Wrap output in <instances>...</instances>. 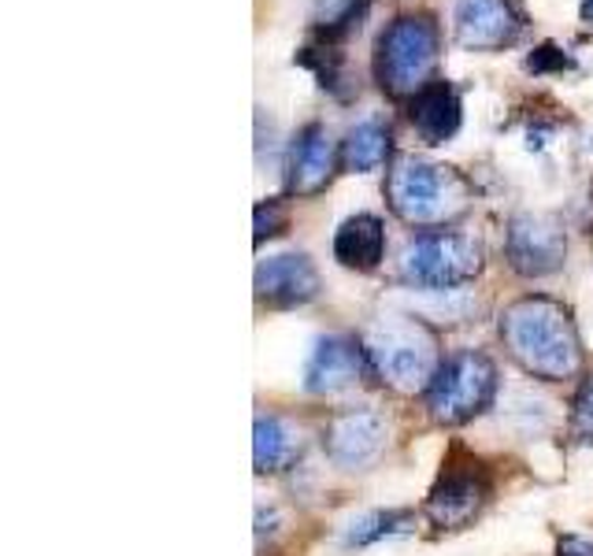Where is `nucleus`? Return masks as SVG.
Here are the masks:
<instances>
[{"label":"nucleus","mask_w":593,"mask_h":556,"mask_svg":"<svg viewBox=\"0 0 593 556\" xmlns=\"http://www.w3.org/2000/svg\"><path fill=\"white\" fill-rule=\"evenodd\" d=\"M501 338L527 375L563 383L582 371V341L571 311L552 297H520L504 308Z\"/></svg>","instance_id":"1"},{"label":"nucleus","mask_w":593,"mask_h":556,"mask_svg":"<svg viewBox=\"0 0 593 556\" xmlns=\"http://www.w3.org/2000/svg\"><path fill=\"white\" fill-rule=\"evenodd\" d=\"M367 364L397 394H426L442 371V353L431 327L420 319L386 316L375 319L364 334Z\"/></svg>","instance_id":"2"},{"label":"nucleus","mask_w":593,"mask_h":556,"mask_svg":"<svg viewBox=\"0 0 593 556\" xmlns=\"http://www.w3.org/2000/svg\"><path fill=\"white\" fill-rule=\"evenodd\" d=\"M386 197L408 227H445L468 212L471 185L445 163L401 160L386 179Z\"/></svg>","instance_id":"3"},{"label":"nucleus","mask_w":593,"mask_h":556,"mask_svg":"<svg viewBox=\"0 0 593 556\" xmlns=\"http://www.w3.org/2000/svg\"><path fill=\"white\" fill-rule=\"evenodd\" d=\"M493 394H498V367L490 364V356L456 353L445 360L426 389V412L442 427H460L482 416Z\"/></svg>","instance_id":"4"},{"label":"nucleus","mask_w":593,"mask_h":556,"mask_svg":"<svg viewBox=\"0 0 593 556\" xmlns=\"http://www.w3.org/2000/svg\"><path fill=\"white\" fill-rule=\"evenodd\" d=\"M437 60V31L431 19L404 15L390 23V31L378 37L375 48V75L383 90L397 97L420 93Z\"/></svg>","instance_id":"5"},{"label":"nucleus","mask_w":593,"mask_h":556,"mask_svg":"<svg viewBox=\"0 0 593 556\" xmlns=\"http://www.w3.org/2000/svg\"><path fill=\"white\" fill-rule=\"evenodd\" d=\"M482 271V249L475 238L434 230L412 238L401 252V279L423 290L464 286Z\"/></svg>","instance_id":"6"},{"label":"nucleus","mask_w":593,"mask_h":556,"mask_svg":"<svg viewBox=\"0 0 593 556\" xmlns=\"http://www.w3.org/2000/svg\"><path fill=\"white\" fill-rule=\"evenodd\" d=\"M490 497V479L479 461H449L426 497V520L437 531H464L482 512Z\"/></svg>","instance_id":"7"},{"label":"nucleus","mask_w":593,"mask_h":556,"mask_svg":"<svg viewBox=\"0 0 593 556\" xmlns=\"http://www.w3.org/2000/svg\"><path fill=\"white\" fill-rule=\"evenodd\" d=\"M504 252H509V263L515 275L523 279H541L552 275V271L563 268V257H568V238H563V227L552 216H534V212H523L509 223V234H504Z\"/></svg>","instance_id":"8"},{"label":"nucleus","mask_w":593,"mask_h":556,"mask_svg":"<svg viewBox=\"0 0 593 556\" xmlns=\"http://www.w3.org/2000/svg\"><path fill=\"white\" fill-rule=\"evenodd\" d=\"M323 445L338 467H349V472L367 467L386 449V419L375 408H345L327 423Z\"/></svg>","instance_id":"9"},{"label":"nucleus","mask_w":593,"mask_h":556,"mask_svg":"<svg viewBox=\"0 0 593 556\" xmlns=\"http://www.w3.org/2000/svg\"><path fill=\"white\" fill-rule=\"evenodd\" d=\"M319 294V271L305 252H282L256 268V300L267 308H300Z\"/></svg>","instance_id":"10"},{"label":"nucleus","mask_w":593,"mask_h":556,"mask_svg":"<svg viewBox=\"0 0 593 556\" xmlns=\"http://www.w3.org/2000/svg\"><path fill=\"white\" fill-rule=\"evenodd\" d=\"M453 31L464 48L493 53L515 42L520 34V15L509 0H456L453 8Z\"/></svg>","instance_id":"11"},{"label":"nucleus","mask_w":593,"mask_h":556,"mask_svg":"<svg viewBox=\"0 0 593 556\" xmlns=\"http://www.w3.org/2000/svg\"><path fill=\"white\" fill-rule=\"evenodd\" d=\"M364 371H372L367 364L364 345H356L353 338H323L316 341L312 356L305 364V386L308 394H342V389L356 386L364 378Z\"/></svg>","instance_id":"12"},{"label":"nucleus","mask_w":593,"mask_h":556,"mask_svg":"<svg viewBox=\"0 0 593 556\" xmlns=\"http://www.w3.org/2000/svg\"><path fill=\"white\" fill-rule=\"evenodd\" d=\"M334 174V141L319 123L305 126L297 134L294 149H289L286 160V190L294 197H312Z\"/></svg>","instance_id":"13"},{"label":"nucleus","mask_w":593,"mask_h":556,"mask_svg":"<svg viewBox=\"0 0 593 556\" xmlns=\"http://www.w3.org/2000/svg\"><path fill=\"white\" fill-rule=\"evenodd\" d=\"M412 123L426 145H442L460 131V97L445 82H426L412 97Z\"/></svg>","instance_id":"14"},{"label":"nucleus","mask_w":593,"mask_h":556,"mask_svg":"<svg viewBox=\"0 0 593 556\" xmlns=\"http://www.w3.org/2000/svg\"><path fill=\"white\" fill-rule=\"evenodd\" d=\"M386 252V227L378 216H349L342 227L334 234V260L342 268H353V271H372L378 268Z\"/></svg>","instance_id":"15"},{"label":"nucleus","mask_w":593,"mask_h":556,"mask_svg":"<svg viewBox=\"0 0 593 556\" xmlns=\"http://www.w3.org/2000/svg\"><path fill=\"white\" fill-rule=\"evenodd\" d=\"M300 431L286 423L278 416H260L256 419V438H252V461H256V472L260 475H275V472H286L289 464L300 456Z\"/></svg>","instance_id":"16"},{"label":"nucleus","mask_w":593,"mask_h":556,"mask_svg":"<svg viewBox=\"0 0 593 556\" xmlns=\"http://www.w3.org/2000/svg\"><path fill=\"white\" fill-rule=\"evenodd\" d=\"M386 152H390V131H386L378 120L356 123L342 141V163L353 174L378 171L386 163Z\"/></svg>","instance_id":"17"},{"label":"nucleus","mask_w":593,"mask_h":556,"mask_svg":"<svg viewBox=\"0 0 593 556\" xmlns=\"http://www.w3.org/2000/svg\"><path fill=\"white\" fill-rule=\"evenodd\" d=\"M364 8H367V0H312L308 19L316 23L323 45H334V42H342V37L353 34V26H360Z\"/></svg>","instance_id":"18"},{"label":"nucleus","mask_w":593,"mask_h":556,"mask_svg":"<svg viewBox=\"0 0 593 556\" xmlns=\"http://www.w3.org/2000/svg\"><path fill=\"white\" fill-rule=\"evenodd\" d=\"M408 523H412V515H408V512H367V515H356V520L345 526V545L383 542V538H390V534L408 531Z\"/></svg>","instance_id":"19"},{"label":"nucleus","mask_w":593,"mask_h":556,"mask_svg":"<svg viewBox=\"0 0 593 556\" xmlns=\"http://www.w3.org/2000/svg\"><path fill=\"white\" fill-rule=\"evenodd\" d=\"M571 67H575V60H571V56L552 42L538 45L527 56V71H534V75H557V71H571Z\"/></svg>","instance_id":"20"},{"label":"nucleus","mask_w":593,"mask_h":556,"mask_svg":"<svg viewBox=\"0 0 593 556\" xmlns=\"http://www.w3.org/2000/svg\"><path fill=\"white\" fill-rule=\"evenodd\" d=\"M571 431H575V438H586V442H593V375L579 386V394H575V408H571Z\"/></svg>","instance_id":"21"},{"label":"nucleus","mask_w":593,"mask_h":556,"mask_svg":"<svg viewBox=\"0 0 593 556\" xmlns=\"http://www.w3.org/2000/svg\"><path fill=\"white\" fill-rule=\"evenodd\" d=\"M286 227V208L278 201L256 204V246H264L267 238H275Z\"/></svg>","instance_id":"22"},{"label":"nucleus","mask_w":593,"mask_h":556,"mask_svg":"<svg viewBox=\"0 0 593 556\" xmlns=\"http://www.w3.org/2000/svg\"><path fill=\"white\" fill-rule=\"evenodd\" d=\"M557 556H593V542L575 538V534H563L557 542Z\"/></svg>","instance_id":"23"},{"label":"nucleus","mask_w":593,"mask_h":556,"mask_svg":"<svg viewBox=\"0 0 593 556\" xmlns=\"http://www.w3.org/2000/svg\"><path fill=\"white\" fill-rule=\"evenodd\" d=\"M579 12H582V23H590V26H593V0H582Z\"/></svg>","instance_id":"24"}]
</instances>
